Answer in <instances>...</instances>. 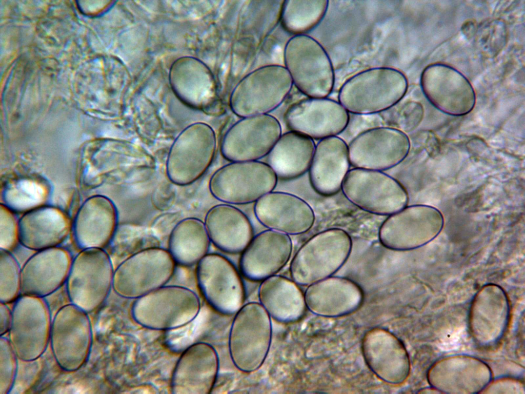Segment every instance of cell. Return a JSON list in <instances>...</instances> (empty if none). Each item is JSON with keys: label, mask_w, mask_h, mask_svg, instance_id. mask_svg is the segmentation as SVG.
<instances>
[{"label": "cell", "mask_w": 525, "mask_h": 394, "mask_svg": "<svg viewBox=\"0 0 525 394\" xmlns=\"http://www.w3.org/2000/svg\"><path fill=\"white\" fill-rule=\"evenodd\" d=\"M45 185L32 180L24 179L9 184L3 193L4 205L13 212L24 213L44 206L49 196Z\"/></svg>", "instance_id": "cell-34"}, {"label": "cell", "mask_w": 525, "mask_h": 394, "mask_svg": "<svg viewBox=\"0 0 525 394\" xmlns=\"http://www.w3.org/2000/svg\"><path fill=\"white\" fill-rule=\"evenodd\" d=\"M349 112L339 103L327 98H308L292 104L284 120L290 131L314 140L337 136L347 128Z\"/></svg>", "instance_id": "cell-19"}, {"label": "cell", "mask_w": 525, "mask_h": 394, "mask_svg": "<svg viewBox=\"0 0 525 394\" xmlns=\"http://www.w3.org/2000/svg\"><path fill=\"white\" fill-rule=\"evenodd\" d=\"M407 135L398 129L378 127L356 136L348 145L351 166L383 171L402 162L410 149Z\"/></svg>", "instance_id": "cell-17"}, {"label": "cell", "mask_w": 525, "mask_h": 394, "mask_svg": "<svg viewBox=\"0 0 525 394\" xmlns=\"http://www.w3.org/2000/svg\"><path fill=\"white\" fill-rule=\"evenodd\" d=\"M293 85L285 66L259 67L245 76L234 88L230 97V108L241 118L269 114L284 101Z\"/></svg>", "instance_id": "cell-6"}, {"label": "cell", "mask_w": 525, "mask_h": 394, "mask_svg": "<svg viewBox=\"0 0 525 394\" xmlns=\"http://www.w3.org/2000/svg\"><path fill=\"white\" fill-rule=\"evenodd\" d=\"M170 81L179 99L190 107L205 108L216 97V85L211 71L195 58L176 61L171 68Z\"/></svg>", "instance_id": "cell-28"}, {"label": "cell", "mask_w": 525, "mask_h": 394, "mask_svg": "<svg viewBox=\"0 0 525 394\" xmlns=\"http://www.w3.org/2000/svg\"><path fill=\"white\" fill-rule=\"evenodd\" d=\"M52 322L44 298L21 295L17 299L8 339L18 359L31 361L41 357L50 341Z\"/></svg>", "instance_id": "cell-13"}, {"label": "cell", "mask_w": 525, "mask_h": 394, "mask_svg": "<svg viewBox=\"0 0 525 394\" xmlns=\"http://www.w3.org/2000/svg\"><path fill=\"white\" fill-rule=\"evenodd\" d=\"M307 308L312 312L326 316L328 308H344L350 311L362 302L363 293L353 281L330 277L308 286L305 293Z\"/></svg>", "instance_id": "cell-31"}, {"label": "cell", "mask_w": 525, "mask_h": 394, "mask_svg": "<svg viewBox=\"0 0 525 394\" xmlns=\"http://www.w3.org/2000/svg\"><path fill=\"white\" fill-rule=\"evenodd\" d=\"M272 336L271 318L259 302L245 304L235 314L229 336V350L234 366L250 373L264 364Z\"/></svg>", "instance_id": "cell-4"}, {"label": "cell", "mask_w": 525, "mask_h": 394, "mask_svg": "<svg viewBox=\"0 0 525 394\" xmlns=\"http://www.w3.org/2000/svg\"><path fill=\"white\" fill-rule=\"evenodd\" d=\"M204 223L211 242L229 254L241 253L254 236L248 217L231 204L213 206L207 212Z\"/></svg>", "instance_id": "cell-27"}, {"label": "cell", "mask_w": 525, "mask_h": 394, "mask_svg": "<svg viewBox=\"0 0 525 394\" xmlns=\"http://www.w3.org/2000/svg\"><path fill=\"white\" fill-rule=\"evenodd\" d=\"M219 361L215 349L199 342L187 347L174 367L171 390L174 394H207L215 384Z\"/></svg>", "instance_id": "cell-22"}, {"label": "cell", "mask_w": 525, "mask_h": 394, "mask_svg": "<svg viewBox=\"0 0 525 394\" xmlns=\"http://www.w3.org/2000/svg\"><path fill=\"white\" fill-rule=\"evenodd\" d=\"M117 228V212L113 202L102 195L86 200L74 221L73 232L82 249H103L110 243Z\"/></svg>", "instance_id": "cell-25"}, {"label": "cell", "mask_w": 525, "mask_h": 394, "mask_svg": "<svg viewBox=\"0 0 525 394\" xmlns=\"http://www.w3.org/2000/svg\"><path fill=\"white\" fill-rule=\"evenodd\" d=\"M72 262L69 251L58 246L37 251L21 268V295L51 294L66 282Z\"/></svg>", "instance_id": "cell-23"}, {"label": "cell", "mask_w": 525, "mask_h": 394, "mask_svg": "<svg viewBox=\"0 0 525 394\" xmlns=\"http://www.w3.org/2000/svg\"><path fill=\"white\" fill-rule=\"evenodd\" d=\"M352 242L344 229L333 228L318 232L297 250L290 265L292 279L308 286L331 277L346 263Z\"/></svg>", "instance_id": "cell-2"}, {"label": "cell", "mask_w": 525, "mask_h": 394, "mask_svg": "<svg viewBox=\"0 0 525 394\" xmlns=\"http://www.w3.org/2000/svg\"><path fill=\"white\" fill-rule=\"evenodd\" d=\"M12 322V311L6 304L0 302V334L3 336L9 332Z\"/></svg>", "instance_id": "cell-40"}, {"label": "cell", "mask_w": 525, "mask_h": 394, "mask_svg": "<svg viewBox=\"0 0 525 394\" xmlns=\"http://www.w3.org/2000/svg\"><path fill=\"white\" fill-rule=\"evenodd\" d=\"M21 292V268L9 251L0 249V302H13Z\"/></svg>", "instance_id": "cell-35"}, {"label": "cell", "mask_w": 525, "mask_h": 394, "mask_svg": "<svg viewBox=\"0 0 525 394\" xmlns=\"http://www.w3.org/2000/svg\"><path fill=\"white\" fill-rule=\"evenodd\" d=\"M258 297L270 317L279 323L297 322L306 310L305 294L299 285L283 275L275 274L262 281Z\"/></svg>", "instance_id": "cell-29"}, {"label": "cell", "mask_w": 525, "mask_h": 394, "mask_svg": "<svg viewBox=\"0 0 525 394\" xmlns=\"http://www.w3.org/2000/svg\"><path fill=\"white\" fill-rule=\"evenodd\" d=\"M199 288L209 305L225 315L235 314L245 304L246 289L234 264L226 257L207 253L197 264Z\"/></svg>", "instance_id": "cell-14"}, {"label": "cell", "mask_w": 525, "mask_h": 394, "mask_svg": "<svg viewBox=\"0 0 525 394\" xmlns=\"http://www.w3.org/2000/svg\"><path fill=\"white\" fill-rule=\"evenodd\" d=\"M406 76L391 67H375L361 71L348 79L338 93L339 103L349 113L366 115L385 111L405 95Z\"/></svg>", "instance_id": "cell-1"}, {"label": "cell", "mask_w": 525, "mask_h": 394, "mask_svg": "<svg viewBox=\"0 0 525 394\" xmlns=\"http://www.w3.org/2000/svg\"><path fill=\"white\" fill-rule=\"evenodd\" d=\"M112 260L103 249H82L75 257L66 282L71 303L87 313L105 302L112 288Z\"/></svg>", "instance_id": "cell-8"}, {"label": "cell", "mask_w": 525, "mask_h": 394, "mask_svg": "<svg viewBox=\"0 0 525 394\" xmlns=\"http://www.w3.org/2000/svg\"><path fill=\"white\" fill-rule=\"evenodd\" d=\"M71 222L58 208L42 206L25 213L18 220L19 242L36 251L57 247L69 234Z\"/></svg>", "instance_id": "cell-26"}, {"label": "cell", "mask_w": 525, "mask_h": 394, "mask_svg": "<svg viewBox=\"0 0 525 394\" xmlns=\"http://www.w3.org/2000/svg\"><path fill=\"white\" fill-rule=\"evenodd\" d=\"M477 42L486 55L495 56L503 48L507 38L505 24L500 20H494L483 25L477 32Z\"/></svg>", "instance_id": "cell-36"}, {"label": "cell", "mask_w": 525, "mask_h": 394, "mask_svg": "<svg viewBox=\"0 0 525 394\" xmlns=\"http://www.w3.org/2000/svg\"><path fill=\"white\" fill-rule=\"evenodd\" d=\"M281 130L279 121L269 114L243 117L224 135L221 154L231 162L258 161L268 155Z\"/></svg>", "instance_id": "cell-16"}, {"label": "cell", "mask_w": 525, "mask_h": 394, "mask_svg": "<svg viewBox=\"0 0 525 394\" xmlns=\"http://www.w3.org/2000/svg\"><path fill=\"white\" fill-rule=\"evenodd\" d=\"M420 86L427 99L436 109L450 115L469 113L476 103L472 84L460 71L449 65H428L420 76Z\"/></svg>", "instance_id": "cell-18"}, {"label": "cell", "mask_w": 525, "mask_h": 394, "mask_svg": "<svg viewBox=\"0 0 525 394\" xmlns=\"http://www.w3.org/2000/svg\"><path fill=\"white\" fill-rule=\"evenodd\" d=\"M328 6L326 0L285 1L280 14L281 25L294 35L306 34L321 22Z\"/></svg>", "instance_id": "cell-33"}, {"label": "cell", "mask_w": 525, "mask_h": 394, "mask_svg": "<svg viewBox=\"0 0 525 394\" xmlns=\"http://www.w3.org/2000/svg\"><path fill=\"white\" fill-rule=\"evenodd\" d=\"M50 341L61 368L67 371L79 369L87 361L91 346L88 313L72 303L62 307L52 320Z\"/></svg>", "instance_id": "cell-15"}, {"label": "cell", "mask_w": 525, "mask_h": 394, "mask_svg": "<svg viewBox=\"0 0 525 394\" xmlns=\"http://www.w3.org/2000/svg\"><path fill=\"white\" fill-rule=\"evenodd\" d=\"M278 178L268 163L259 161L234 162L217 170L209 188L217 200L231 205L256 202L273 191Z\"/></svg>", "instance_id": "cell-10"}, {"label": "cell", "mask_w": 525, "mask_h": 394, "mask_svg": "<svg viewBox=\"0 0 525 394\" xmlns=\"http://www.w3.org/2000/svg\"><path fill=\"white\" fill-rule=\"evenodd\" d=\"M217 147L213 129L203 122L185 128L172 144L166 162L169 180L179 186L192 184L211 165Z\"/></svg>", "instance_id": "cell-9"}, {"label": "cell", "mask_w": 525, "mask_h": 394, "mask_svg": "<svg viewBox=\"0 0 525 394\" xmlns=\"http://www.w3.org/2000/svg\"><path fill=\"white\" fill-rule=\"evenodd\" d=\"M258 222L269 229L288 235H299L313 227L315 216L310 205L300 197L288 192H270L254 204Z\"/></svg>", "instance_id": "cell-21"}, {"label": "cell", "mask_w": 525, "mask_h": 394, "mask_svg": "<svg viewBox=\"0 0 525 394\" xmlns=\"http://www.w3.org/2000/svg\"><path fill=\"white\" fill-rule=\"evenodd\" d=\"M176 263L168 250L154 246L123 260L114 271L112 288L119 296L137 299L166 285Z\"/></svg>", "instance_id": "cell-7"}, {"label": "cell", "mask_w": 525, "mask_h": 394, "mask_svg": "<svg viewBox=\"0 0 525 394\" xmlns=\"http://www.w3.org/2000/svg\"><path fill=\"white\" fill-rule=\"evenodd\" d=\"M124 226L127 234H126L123 226L122 227L125 234L121 227H118H118L117 228L115 234L125 240L113 235L109 244H111L113 251L118 253L121 252V253L124 254L123 255H125L126 258L144 248L142 246H144L146 232L144 229L139 227L127 225Z\"/></svg>", "instance_id": "cell-38"}, {"label": "cell", "mask_w": 525, "mask_h": 394, "mask_svg": "<svg viewBox=\"0 0 525 394\" xmlns=\"http://www.w3.org/2000/svg\"><path fill=\"white\" fill-rule=\"evenodd\" d=\"M443 225V216L435 207L407 206L383 222L379 229V240L383 246L392 250H414L435 239Z\"/></svg>", "instance_id": "cell-12"}, {"label": "cell", "mask_w": 525, "mask_h": 394, "mask_svg": "<svg viewBox=\"0 0 525 394\" xmlns=\"http://www.w3.org/2000/svg\"><path fill=\"white\" fill-rule=\"evenodd\" d=\"M351 166L348 145L338 136L319 140L309 169L314 190L323 196H331L341 190Z\"/></svg>", "instance_id": "cell-24"}, {"label": "cell", "mask_w": 525, "mask_h": 394, "mask_svg": "<svg viewBox=\"0 0 525 394\" xmlns=\"http://www.w3.org/2000/svg\"><path fill=\"white\" fill-rule=\"evenodd\" d=\"M210 240L204 222L187 218L177 222L169 238L168 250L176 264L190 266L197 264L207 253Z\"/></svg>", "instance_id": "cell-32"}, {"label": "cell", "mask_w": 525, "mask_h": 394, "mask_svg": "<svg viewBox=\"0 0 525 394\" xmlns=\"http://www.w3.org/2000/svg\"><path fill=\"white\" fill-rule=\"evenodd\" d=\"M478 25L473 19L466 21L461 26V30L463 35L468 39L475 36L478 31Z\"/></svg>", "instance_id": "cell-41"}, {"label": "cell", "mask_w": 525, "mask_h": 394, "mask_svg": "<svg viewBox=\"0 0 525 394\" xmlns=\"http://www.w3.org/2000/svg\"><path fill=\"white\" fill-rule=\"evenodd\" d=\"M200 310L197 295L177 285H165L137 299L131 308L134 320L152 330L172 331L194 320Z\"/></svg>", "instance_id": "cell-3"}, {"label": "cell", "mask_w": 525, "mask_h": 394, "mask_svg": "<svg viewBox=\"0 0 525 394\" xmlns=\"http://www.w3.org/2000/svg\"><path fill=\"white\" fill-rule=\"evenodd\" d=\"M314 140L290 131L281 134L269 154L268 165L278 180L290 181L307 172L315 148Z\"/></svg>", "instance_id": "cell-30"}, {"label": "cell", "mask_w": 525, "mask_h": 394, "mask_svg": "<svg viewBox=\"0 0 525 394\" xmlns=\"http://www.w3.org/2000/svg\"><path fill=\"white\" fill-rule=\"evenodd\" d=\"M18 358L8 339L0 338V393L12 389L16 377Z\"/></svg>", "instance_id": "cell-37"}, {"label": "cell", "mask_w": 525, "mask_h": 394, "mask_svg": "<svg viewBox=\"0 0 525 394\" xmlns=\"http://www.w3.org/2000/svg\"><path fill=\"white\" fill-rule=\"evenodd\" d=\"M285 68L293 85L309 98H327L334 87L333 67L327 52L314 38L296 35L286 43Z\"/></svg>", "instance_id": "cell-5"}, {"label": "cell", "mask_w": 525, "mask_h": 394, "mask_svg": "<svg viewBox=\"0 0 525 394\" xmlns=\"http://www.w3.org/2000/svg\"><path fill=\"white\" fill-rule=\"evenodd\" d=\"M19 242L18 221L4 204L0 209V249L9 251Z\"/></svg>", "instance_id": "cell-39"}, {"label": "cell", "mask_w": 525, "mask_h": 394, "mask_svg": "<svg viewBox=\"0 0 525 394\" xmlns=\"http://www.w3.org/2000/svg\"><path fill=\"white\" fill-rule=\"evenodd\" d=\"M293 250L289 235L267 229L254 236L241 252V273L247 279L259 282L276 274L288 264Z\"/></svg>", "instance_id": "cell-20"}, {"label": "cell", "mask_w": 525, "mask_h": 394, "mask_svg": "<svg viewBox=\"0 0 525 394\" xmlns=\"http://www.w3.org/2000/svg\"><path fill=\"white\" fill-rule=\"evenodd\" d=\"M341 190L355 206L377 215L394 214L406 207L409 202L408 194L403 185L381 171L350 169Z\"/></svg>", "instance_id": "cell-11"}]
</instances>
